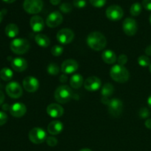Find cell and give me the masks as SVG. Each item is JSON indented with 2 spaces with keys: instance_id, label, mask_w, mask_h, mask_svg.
Here are the masks:
<instances>
[{
  "instance_id": "cell-1",
  "label": "cell",
  "mask_w": 151,
  "mask_h": 151,
  "mask_svg": "<svg viewBox=\"0 0 151 151\" xmlns=\"http://www.w3.org/2000/svg\"><path fill=\"white\" fill-rule=\"evenodd\" d=\"M88 47L95 51H100L106 47L107 41L103 34L99 32H91L86 39Z\"/></svg>"
},
{
  "instance_id": "cell-2",
  "label": "cell",
  "mask_w": 151,
  "mask_h": 151,
  "mask_svg": "<svg viewBox=\"0 0 151 151\" xmlns=\"http://www.w3.org/2000/svg\"><path fill=\"white\" fill-rule=\"evenodd\" d=\"M110 76L116 82L125 83L129 79L130 74L125 66L117 64L111 67L110 70Z\"/></svg>"
},
{
  "instance_id": "cell-3",
  "label": "cell",
  "mask_w": 151,
  "mask_h": 151,
  "mask_svg": "<svg viewBox=\"0 0 151 151\" xmlns=\"http://www.w3.org/2000/svg\"><path fill=\"white\" fill-rule=\"evenodd\" d=\"M72 97V89L68 86H60L55 91V99L59 103H66Z\"/></svg>"
},
{
  "instance_id": "cell-4",
  "label": "cell",
  "mask_w": 151,
  "mask_h": 151,
  "mask_svg": "<svg viewBox=\"0 0 151 151\" xmlns=\"http://www.w3.org/2000/svg\"><path fill=\"white\" fill-rule=\"evenodd\" d=\"M29 49V43L25 38H16L10 43V50L17 55H23L27 52Z\"/></svg>"
},
{
  "instance_id": "cell-5",
  "label": "cell",
  "mask_w": 151,
  "mask_h": 151,
  "mask_svg": "<svg viewBox=\"0 0 151 151\" xmlns=\"http://www.w3.org/2000/svg\"><path fill=\"white\" fill-rule=\"evenodd\" d=\"M29 139L33 144L39 145L46 141L47 137V133L43 128H34L30 130L28 134Z\"/></svg>"
},
{
  "instance_id": "cell-6",
  "label": "cell",
  "mask_w": 151,
  "mask_h": 151,
  "mask_svg": "<svg viewBox=\"0 0 151 151\" xmlns=\"http://www.w3.org/2000/svg\"><path fill=\"white\" fill-rule=\"evenodd\" d=\"M44 6L42 0H24V10L29 14H37L41 11Z\"/></svg>"
},
{
  "instance_id": "cell-7",
  "label": "cell",
  "mask_w": 151,
  "mask_h": 151,
  "mask_svg": "<svg viewBox=\"0 0 151 151\" xmlns=\"http://www.w3.org/2000/svg\"><path fill=\"white\" fill-rule=\"evenodd\" d=\"M122 109H123V104L119 99H111L108 104L109 114L114 117H119L122 114Z\"/></svg>"
},
{
  "instance_id": "cell-8",
  "label": "cell",
  "mask_w": 151,
  "mask_h": 151,
  "mask_svg": "<svg viewBox=\"0 0 151 151\" xmlns=\"http://www.w3.org/2000/svg\"><path fill=\"white\" fill-rule=\"evenodd\" d=\"M106 15L109 19L111 21H119L122 18L124 15L123 10L119 5L109 6L106 11Z\"/></svg>"
},
{
  "instance_id": "cell-9",
  "label": "cell",
  "mask_w": 151,
  "mask_h": 151,
  "mask_svg": "<svg viewBox=\"0 0 151 151\" xmlns=\"http://www.w3.org/2000/svg\"><path fill=\"white\" fill-rule=\"evenodd\" d=\"M6 93L11 98H19L23 94L22 88L19 83L16 81L10 82L6 86Z\"/></svg>"
},
{
  "instance_id": "cell-10",
  "label": "cell",
  "mask_w": 151,
  "mask_h": 151,
  "mask_svg": "<svg viewBox=\"0 0 151 151\" xmlns=\"http://www.w3.org/2000/svg\"><path fill=\"white\" fill-rule=\"evenodd\" d=\"M122 29L128 36H133L135 35L138 29V26L135 19L132 18L125 19L122 23Z\"/></svg>"
},
{
  "instance_id": "cell-11",
  "label": "cell",
  "mask_w": 151,
  "mask_h": 151,
  "mask_svg": "<svg viewBox=\"0 0 151 151\" xmlns=\"http://www.w3.org/2000/svg\"><path fill=\"white\" fill-rule=\"evenodd\" d=\"M75 37L73 31L69 28H64L58 31L57 33V39L60 44H68L72 42Z\"/></svg>"
},
{
  "instance_id": "cell-12",
  "label": "cell",
  "mask_w": 151,
  "mask_h": 151,
  "mask_svg": "<svg viewBox=\"0 0 151 151\" xmlns=\"http://www.w3.org/2000/svg\"><path fill=\"white\" fill-rule=\"evenodd\" d=\"M63 22V16L58 11H53L47 16L46 24L49 27L54 28L59 26Z\"/></svg>"
},
{
  "instance_id": "cell-13",
  "label": "cell",
  "mask_w": 151,
  "mask_h": 151,
  "mask_svg": "<svg viewBox=\"0 0 151 151\" xmlns=\"http://www.w3.org/2000/svg\"><path fill=\"white\" fill-rule=\"evenodd\" d=\"M23 87L28 92H35L39 88V82L32 76H27L24 79Z\"/></svg>"
},
{
  "instance_id": "cell-14",
  "label": "cell",
  "mask_w": 151,
  "mask_h": 151,
  "mask_svg": "<svg viewBox=\"0 0 151 151\" xmlns=\"http://www.w3.org/2000/svg\"><path fill=\"white\" fill-rule=\"evenodd\" d=\"M101 86V81L96 76H91L84 82V88L89 91H97Z\"/></svg>"
},
{
  "instance_id": "cell-15",
  "label": "cell",
  "mask_w": 151,
  "mask_h": 151,
  "mask_svg": "<svg viewBox=\"0 0 151 151\" xmlns=\"http://www.w3.org/2000/svg\"><path fill=\"white\" fill-rule=\"evenodd\" d=\"M27 108L24 103H16L10 107V113L13 116L20 118L26 114Z\"/></svg>"
},
{
  "instance_id": "cell-16",
  "label": "cell",
  "mask_w": 151,
  "mask_h": 151,
  "mask_svg": "<svg viewBox=\"0 0 151 151\" xmlns=\"http://www.w3.org/2000/svg\"><path fill=\"white\" fill-rule=\"evenodd\" d=\"M78 69V63L73 59L64 60L61 65V71L65 74H72L76 72Z\"/></svg>"
},
{
  "instance_id": "cell-17",
  "label": "cell",
  "mask_w": 151,
  "mask_h": 151,
  "mask_svg": "<svg viewBox=\"0 0 151 151\" xmlns=\"http://www.w3.org/2000/svg\"><path fill=\"white\" fill-rule=\"evenodd\" d=\"M47 113L52 118L60 117L64 113L63 107L57 103L50 104L47 108Z\"/></svg>"
},
{
  "instance_id": "cell-18",
  "label": "cell",
  "mask_w": 151,
  "mask_h": 151,
  "mask_svg": "<svg viewBox=\"0 0 151 151\" xmlns=\"http://www.w3.org/2000/svg\"><path fill=\"white\" fill-rule=\"evenodd\" d=\"M114 92V86L112 84L109 83H106L101 89V94H102V103L105 105L109 104V97L112 95Z\"/></svg>"
},
{
  "instance_id": "cell-19",
  "label": "cell",
  "mask_w": 151,
  "mask_h": 151,
  "mask_svg": "<svg viewBox=\"0 0 151 151\" xmlns=\"http://www.w3.org/2000/svg\"><path fill=\"white\" fill-rule=\"evenodd\" d=\"M30 27L34 32H41L44 28V19L39 16H32L29 21Z\"/></svg>"
},
{
  "instance_id": "cell-20",
  "label": "cell",
  "mask_w": 151,
  "mask_h": 151,
  "mask_svg": "<svg viewBox=\"0 0 151 151\" xmlns=\"http://www.w3.org/2000/svg\"><path fill=\"white\" fill-rule=\"evenodd\" d=\"M12 68L19 72H24L27 68V62L23 58H15L11 62Z\"/></svg>"
},
{
  "instance_id": "cell-21",
  "label": "cell",
  "mask_w": 151,
  "mask_h": 151,
  "mask_svg": "<svg viewBox=\"0 0 151 151\" xmlns=\"http://www.w3.org/2000/svg\"><path fill=\"white\" fill-rule=\"evenodd\" d=\"M63 129V125L60 121L54 120L52 121L47 127V131L51 135H58L60 134Z\"/></svg>"
},
{
  "instance_id": "cell-22",
  "label": "cell",
  "mask_w": 151,
  "mask_h": 151,
  "mask_svg": "<svg viewBox=\"0 0 151 151\" xmlns=\"http://www.w3.org/2000/svg\"><path fill=\"white\" fill-rule=\"evenodd\" d=\"M102 59L107 64H114L116 61V60H117L114 52L110 50H105L102 53Z\"/></svg>"
},
{
  "instance_id": "cell-23",
  "label": "cell",
  "mask_w": 151,
  "mask_h": 151,
  "mask_svg": "<svg viewBox=\"0 0 151 151\" xmlns=\"http://www.w3.org/2000/svg\"><path fill=\"white\" fill-rule=\"evenodd\" d=\"M35 41L39 47H44V48L49 47L50 44V38L44 34H38L35 35Z\"/></svg>"
},
{
  "instance_id": "cell-24",
  "label": "cell",
  "mask_w": 151,
  "mask_h": 151,
  "mask_svg": "<svg viewBox=\"0 0 151 151\" xmlns=\"http://www.w3.org/2000/svg\"><path fill=\"white\" fill-rule=\"evenodd\" d=\"M70 86L74 88H81L83 83V78L80 74H75L70 78Z\"/></svg>"
},
{
  "instance_id": "cell-25",
  "label": "cell",
  "mask_w": 151,
  "mask_h": 151,
  "mask_svg": "<svg viewBox=\"0 0 151 151\" xmlns=\"http://www.w3.org/2000/svg\"><path fill=\"white\" fill-rule=\"evenodd\" d=\"M5 34L9 38H15L19 34V27L15 24H9L5 27Z\"/></svg>"
},
{
  "instance_id": "cell-26",
  "label": "cell",
  "mask_w": 151,
  "mask_h": 151,
  "mask_svg": "<svg viewBox=\"0 0 151 151\" xmlns=\"http://www.w3.org/2000/svg\"><path fill=\"white\" fill-rule=\"evenodd\" d=\"M13 75V71L9 68H3L0 71V78L4 81H9L12 79Z\"/></svg>"
},
{
  "instance_id": "cell-27",
  "label": "cell",
  "mask_w": 151,
  "mask_h": 151,
  "mask_svg": "<svg viewBox=\"0 0 151 151\" xmlns=\"http://www.w3.org/2000/svg\"><path fill=\"white\" fill-rule=\"evenodd\" d=\"M142 5L138 2L134 3L130 8V13L133 16H137L141 13Z\"/></svg>"
},
{
  "instance_id": "cell-28",
  "label": "cell",
  "mask_w": 151,
  "mask_h": 151,
  "mask_svg": "<svg viewBox=\"0 0 151 151\" xmlns=\"http://www.w3.org/2000/svg\"><path fill=\"white\" fill-rule=\"evenodd\" d=\"M47 72L51 75H57L60 72V68L56 63H51L47 66Z\"/></svg>"
},
{
  "instance_id": "cell-29",
  "label": "cell",
  "mask_w": 151,
  "mask_h": 151,
  "mask_svg": "<svg viewBox=\"0 0 151 151\" xmlns=\"http://www.w3.org/2000/svg\"><path fill=\"white\" fill-rule=\"evenodd\" d=\"M138 63L142 67H147L150 65V60L147 55H141L138 58Z\"/></svg>"
},
{
  "instance_id": "cell-30",
  "label": "cell",
  "mask_w": 151,
  "mask_h": 151,
  "mask_svg": "<svg viewBox=\"0 0 151 151\" xmlns=\"http://www.w3.org/2000/svg\"><path fill=\"white\" fill-rule=\"evenodd\" d=\"M63 47H61L60 45H55L53 46L51 50L52 54L54 56H60V55L63 53Z\"/></svg>"
},
{
  "instance_id": "cell-31",
  "label": "cell",
  "mask_w": 151,
  "mask_h": 151,
  "mask_svg": "<svg viewBox=\"0 0 151 151\" xmlns=\"http://www.w3.org/2000/svg\"><path fill=\"white\" fill-rule=\"evenodd\" d=\"M139 116L141 119H148L150 116V112L147 108H142L139 111Z\"/></svg>"
},
{
  "instance_id": "cell-32",
  "label": "cell",
  "mask_w": 151,
  "mask_h": 151,
  "mask_svg": "<svg viewBox=\"0 0 151 151\" xmlns=\"http://www.w3.org/2000/svg\"><path fill=\"white\" fill-rule=\"evenodd\" d=\"M60 10H61L63 13H68L69 12L72 11V7L69 3L68 2H64L60 6Z\"/></svg>"
},
{
  "instance_id": "cell-33",
  "label": "cell",
  "mask_w": 151,
  "mask_h": 151,
  "mask_svg": "<svg viewBox=\"0 0 151 151\" xmlns=\"http://www.w3.org/2000/svg\"><path fill=\"white\" fill-rule=\"evenodd\" d=\"M91 5L95 7H102L106 4V0H89Z\"/></svg>"
},
{
  "instance_id": "cell-34",
  "label": "cell",
  "mask_w": 151,
  "mask_h": 151,
  "mask_svg": "<svg viewBox=\"0 0 151 151\" xmlns=\"http://www.w3.org/2000/svg\"><path fill=\"white\" fill-rule=\"evenodd\" d=\"M46 142L50 147H55L58 144V139L54 137H48L46 139Z\"/></svg>"
},
{
  "instance_id": "cell-35",
  "label": "cell",
  "mask_w": 151,
  "mask_h": 151,
  "mask_svg": "<svg viewBox=\"0 0 151 151\" xmlns=\"http://www.w3.org/2000/svg\"><path fill=\"white\" fill-rule=\"evenodd\" d=\"M73 4L78 8H83L86 5V0H74Z\"/></svg>"
},
{
  "instance_id": "cell-36",
  "label": "cell",
  "mask_w": 151,
  "mask_h": 151,
  "mask_svg": "<svg viewBox=\"0 0 151 151\" xmlns=\"http://www.w3.org/2000/svg\"><path fill=\"white\" fill-rule=\"evenodd\" d=\"M118 63L121 66H124L125 64H126V63L128 62V57L125 55L122 54L120 55L118 58Z\"/></svg>"
},
{
  "instance_id": "cell-37",
  "label": "cell",
  "mask_w": 151,
  "mask_h": 151,
  "mask_svg": "<svg viewBox=\"0 0 151 151\" xmlns=\"http://www.w3.org/2000/svg\"><path fill=\"white\" fill-rule=\"evenodd\" d=\"M7 121V115L4 112L0 111V126L4 125Z\"/></svg>"
},
{
  "instance_id": "cell-38",
  "label": "cell",
  "mask_w": 151,
  "mask_h": 151,
  "mask_svg": "<svg viewBox=\"0 0 151 151\" xmlns=\"http://www.w3.org/2000/svg\"><path fill=\"white\" fill-rule=\"evenodd\" d=\"M142 6L145 10L151 11V0H143Z\"/></svg>"
},
{
  "instance_id": "cell-39",
  "label": "cell",
  "mask_w": 151,
  "mask_h": 151,
  "mask_svg": "<svg viewBox=\"0 0 151 151\" xmlns=\"http://www.w3.org/2000/svg\"><path fill=\"white\" fill-rule=\"evenodd\" d=\"M145 127L148 129L151 130V118H148L147 119V120L145 122Z\"/></svg>"
},
{
  "instance_id": "cell-40",
  "label": "cell",
  "mask_w": 151,
  "mask_h": 151,
  "mask_svg": "<svg viewBox=\"0 0 151 151\" xmlns=\"http://www.w3.org/2000/svg\"><path fill=\"white\" fill-rule=\"evenodd\" d=\"M67 79H68V78H67V76H66V75H60V78H59V80H60V81L61 83L66 82V81H67Z\"/></svg>"
},
{
  "instance_id": "cell-41",
  "label": "cell",
  "mask_w": 151,
  "mask_h": 151,
  "mask_svg": "<svg viewBox=\"0 0 151 151\" xmlns=\"http://www.w3.org/2000/svg\"><path fill=\"white\" fill-rule=\"evenodd\" d=\"M145 53L147 56H151V45L147 46L145 49Z\"/></svg>"
},
{
  "instance_id": "cell-42",
  "label": "cell",
  "mask_w": 151,
  "mask_h": 151,
  "mask_svg": "<svg viewBox=\"0 0 151 151\" xmlns=\"http://www.w3.org/2000/svg\"><path fill=\"white\" fill-rule=\"evenodd\" d=\"M4 100V94L1 91H0V106L3 103Z\"/></svg>"
},
{
  "instance_id": "cell-43",
  "label": "cell",
  "mask_w": 151,
  "mask_h": 151,
  "mask_svg": "<svg viewBox=\"0 0 151 151\" xmlns=\"http://www.w3.org/2000/svg\"><path fill=\"white\" fill-rule=\"evenodd\" d=\"M50 3H51L52 4H53V5H58V4L60 2L61 0H50Z\"/></svg>"
},
{
  "instance_id": "cell-44",
  "label": "cell",
  "mask_w": 151,
  "mask_h": 151,
  "mask_svg": "<svg viewBox=\"0 0 151 151\" xmlns=\"http://www.w3.org/2000/svg\"><path fill=\"white\" fill-rule=\"evenodd\" d=\"M147 105H148L149 107L151 109V94L149 96L148 98H147Z\"/></svg>"
},
{
  "instance_id": "cell-45",
  "label": "cell",
  "mask_w": 151,
  "mask_h": 151,
  "mask_svg": "<svg viewBox=\"0 0 151 151\" xmlns=\"http://www.w3.org/2000/svg\"><path fill=\"white\" fill-rule=\"evenodd\" d=\"M2 1H4V2H6V3H8V4H10V3L14 2L16 0H2Z\"/></svg>"
},
{
  "instance_id": "cell-46",
  "label": "cell",
  "mask_w": 151,
  "mask_h": 151,
  "mask_svg": "<svg viewBox=\"0 0 151 151\" xmlns=\"http://www.w3.org/2000/svg\"><path fill=\"white\" fill-rule=\"evenodd\" d=\"M3 16H4V13H3V11H0V23L2 21Z\"/></svg>"
},
{
  "instance_id": "cell-47",
  "label": "cell",
  "mask_w": 151,
  "mask_h": 151,
  "mask_svg": "<svg viewBox=\"0 0 151 151\" xmlns=\"http://www.w3.org/2000/svg\"><path fill=\"white\" fill-rule=\"evenodd\" d=\"M80 151H91V150H90V149L88 148H84V149H82V150H81Z\"/></svg>"
},
{
  "instance_id": "cell-48",
  "label": "cell",
  "mask_w": 151,
  "mask_h": 151,
  "mask_svg": "<svg viewBox=\"0 0 151 151\" xmlns=\"http://www.w3.org/2000/svg\"><path fill=\"white\" fill-rule=\"evenodd\" d=\"M149 70H150V73H151V63H150V66H149Z\"/></svg>"
},
{
  "instance_id": "cell-49",
  "label": "cell",
  "mask_w": 151,
  "mask_h": 151,
  "mask_svg": "<svg viewBox=\"0 0 151 151\" xmlns=\"http://www.w3.org/2000/svg\"><path fill=\"white\" fill-rule=\"evenodd\" d=\"M150 24H151V15H150Z\"/></svg>"
}]
</instances>
